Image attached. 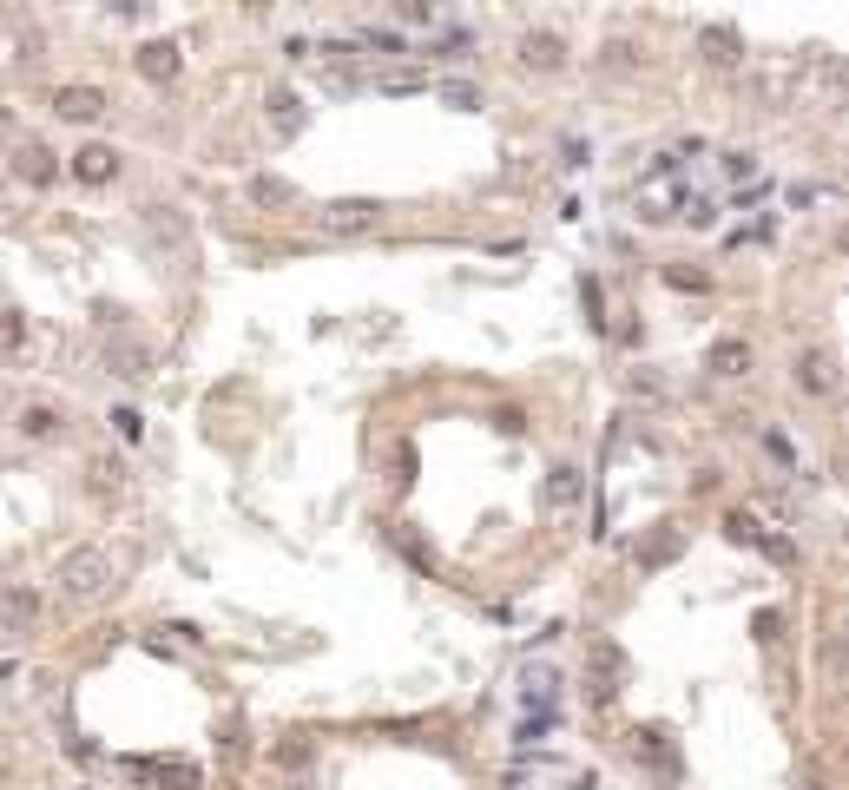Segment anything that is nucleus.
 <instances>
[{
	"label": "nucleus",
	"mask_w": 849,
	"mask_h": 790,
	"mask_svg": "<svg viewBox=\"0 0 849 790\" xmlns=\"http://www.w3.org/2000/svg\"><path fill=\"white\" fill-rule=\"evenodd\" d=\"M60 586H66V600H99L112 586V553L106 547H73L60 560Z\"/></svg>",
	"instance_id": "obj_1"
},
{
	"label": "nucleus",
	"mask_w": 849,
	"mask_h": 790,
	"mask_svg": "<svg viewBox=\"0 0 849 790\" xmlns=\"http://www.w3.org/2000/svg\"><path fill=\"white\" fill-rule=\"evenodd\" d=\"M66 172L79 178V185H112V178L126 172V158H119V145H99V139H86L73 152V165H66Z\"/></svg>",
	"instance_id": "obj_2"
},
{
	"label": "nucleus",
	"mask_w": 849,
	"mask_h": 790,
	"mask_svg": "<svg viewBox=\"0 0 849 790\" xmlns=\"http://www.w3.org/2000/svg\"><path fill=\"white\" fill-rule=\"evenodd\" d=\"M139 224H145V237H152V244H158L165 257H185V244H191V224L178 218L172 205H145V211H139Z\"/></svg>",
	"instance_id": "obj_3"
},
{
	"label": "nucleus",
	"mask_w": 849,
	"mask_h": 790,
	"mask_svg": "<svg viewBox=\"0 0 849 790\" xmlns=\"http://www.w3.org/2000/svg\"><path fill=\"white\" fill-rule=\"evenodd\" d=\"M705 369H711V376H724V382H738V376H751V369H757V349L744 343V336H718V343L705 349Z\"/></svg>",
	"instance_id": "obj_4"
},
{
	"label": "nucleus",
	"mask_w": 849,
	"mask_h": 790,
	"mask_svg": "<svg viewBox=\"0 0 849 790\" xmlns=\"http://www.w3.org/2000/svg\"><path fill=\"white\" fill-rule=\"evenodd\" d=\"M132 777H145V784H165V790H198L205 777H198V764L185 758H132Z\"/></svg>",
	"instance_id": "obj_5"
},
{
	"label": "nucleus",
	"mask_w": 849,
	"mask_h": 790,
	"mask_svg": "<svg viewBox=\"0 0 849 790\" xmlns=\"http://www.w3.org/2000/svg\"><path fill=\"white\" fill-rule=\"evenodd\" d=\"M520 66H527V73H560V66H566V40H560V33H547V27L520 33Z\"/></svg>",
	"instance_id": "obj_6"
},
{
	"label": "nucleus",
	"mask_w": 849,
	"mask_h": 790,
	"mask_svg": "<svg viewBox=\"0 0 849 790\" xmlns=\"http://www.w3.org/2000/svg\"><path fill=\"white\" fill-rule=\"evenodd\" d=\"M53 112L73 119V126H93V119H106V93H99V86H60V93H53Z\"/></svg>",
	"instance_id": "obj_7"
},
{
	"label": "nucleus",
	"mask_w": 849,
	"mask_h": 790,
	"mask_svg": "<svg viewBox=\"0 0 849 790\" xmlns=\"http://www.w3.org/2000/svg\"><path fill=\"white\" fill-rule=\"evenodd\" d=\"M382 198H343V205L323 211V231H369V224H382Z\"/></svg>",
	"instance_id": "obj_8"
},
{
	"label": "nucleus",
	"mask_w": 849,
	"mask_h": 790,
	"mask_svg": "<svg viewBox=\"0 0 849 790\" xmlns=\"http://www.w3.org/2000/svg\"><path fill=\"white\" fill-rule=\"evenodd\" d=\"M817 665H823V679H830L836 692H849V619H843V626H830V632H823Z\"/></svg>",
	"instance_id": "obj_9"
},
{
	"label": "nucleus",
	"mask_w": 849,
	"mask_h": 790,
	"mask_svg": "<svg viewBox=\"0 0 849 790\" xmlns=\"http://www.w3.org/2000/svg\"><path fill=\"white\" fill-rule=\"evenodd\" d=\"M244 198H251L257 211H297V185H290V178H270V172L244 178Z\"/></svg>",
	"instance_id": "obj_10"
},
{
	"label": "nucleus",
	"mask_w": 849,
	"mask_h": 790,
	"mask_svg": "<svg viewBox=\"0 0 849 790\" xmlns=\"http://www.w3.org/2000/svg\"><path fill=\"white\" fill-rule=\"evenodd\" d=\"M132 66H139L145 79H158V86H172L185 60H178V40H145V47L132 53Z\"/></svg>",
	"instance_id": "obj_11"
},
{
	"label": "nucleus",
	"mask_w": 849,
	"mask_h": 790,
	"mask_svg": "<svg viewBox=\"0 0 849 790\" xmlns=\"http://www.w3.org/2000/svg\"><path fill=\"white\" fill-rule=\"evenodd\" d=\"M395 553H402V560H409V567L422 573V580H448V567H441V553L428 547L422 534H409V527H395Z\"/></svg>",
	"instance_id": "obj_12"
},
{
	"label": "nucleus",
	"mask_w": 849,
	"mask_h": 790,
	"mask_svg": "<svg viewBox=\"0 0 849 790\" xmlns=\"http://www.w3.org/2000/svg\"><path fill=\"white\" fill-rule=\"evenodd\" d=\"M14 172L27 178V185H53V172H60V165H53V152L40 139H20L14 145Z\"/></svg>",
	"instance_id": "obj_13"
},
{
	"label": "nucleus",
	"mask_w": 849,
	"mask_h": 790,
	"mask_svg": "<svg viewBox=\"0 0 849 790\" xmlns=\"http://www.w3.org/2000/svg\"><path fill=\"white\" fill-rule=\"evenodd\" d=\"M145 369H152V356H145L139 343H126V336H112V343H106V376H119V382H139Z\"/></svg>",
	"instance_id": "obj_14"
},
{
	"label": "nucleus",
	"mask_w": 849,
	"mask_h": 790,
	"mask_svg": "<svg viewBox=\"0 0 849 790\" xmlns=\"http://www.w3.org/2000/svg\"><path fill=\"white\" fill-rule=\"evenodd\" d=\"M797 389L803 395H830L836 389V363L823 356V349H803L797 356Z\"/></svg>",
	"instance_id": "obj_15"
},
{
	"label": "nucleus",
	"mask_w": 849,
	"mask_h": 790,
	"mask_svg": "<svg viewBox=\"0 0 849 790\" xmlns=\"http://www.w3.org/2000/svg\"><path fill=\"white\" fill-rule=\"evenodd\" d=\"M264 112H270V132L277 139H290V132L303 126V99L290 93V86H270V99H264Z\"/></svg>",
	"instance_id": "obj_16"
},
{
	"label": "nucleus",
	"mask_w": 849,
	"mask_h": 790,
	"mask_svg": "<svg viewBox=\"0 0 849 790\" xmlns=\"http://www.w3.org/2000/svg\"><path fill=\"white\" fill-rule=\"evenodd\" d=\"M33 619H40V593H27V586H7V639H27Z\"/></svg>",
	"instance_id": "obj_17"
},
{
	"label": "nucleus",
	"mask_w": 849,
	"mask_h": 790,
	"mask_svg": "<svg viewBox=\"0 0 849 790\" xmlns=\"http://www.w3.org/2000/svg\"><path fill=\"white\" fill-rule=\"evenodd\" d=\"M698 47H705V60H711V66H738V60H744L738 27H705V33H698Z\"/></svg>",
	"instance_id": "obj_18"
},
{
	"label": "nucleus",
	"mask_w": 849,
	"mask_h": 790,
	"mask_svg": "<svg viewBox=\"0 0 849 790\" xmlns=\"http://www.w3.org/2000/svg\"><path fill=\"white\" fill-rule=\"evenodd\" d=\"M586 494V474L573 468V461H560V468L547 474V507H573Z\"/></svg>",
	"instance_id": "obj_19"
},
{
	"label": "nucleus",
	"mask_w": 849,
	"mask_h": 790,
	"mask_svg": "<svg viewBox=\"0 0 849 790\" xmlns=\"http://www.w3.org/2000/svg\"><path fill=\"white\" fill-rule=\"evenodd\" d=\"M678 547H685V534H678V527H672V534H652V540H645V553H639V567H645V573L665 567V560H678Z\"/></svg>",
	"instance_id": "obj_20"
},
{
	"label": "nucleus",
	"mask_w": 849,
	"mask_h": 790,
	"mask_svg": "<svg viewBox=\"0 0 849 790\" xmlns=\"http://www.w3.org/2000/svg\"><path fill=\"white\" fill-rule=\"evenodd\" d=\"M20 428H27L33 442H47V435H60V415H53L47 402H27V409H20Z\"/></svg>",
	"instance_id": "obj_21"
},
{
	"label": "nucleus",
	"mask_w": 849,
	"mask_h": 790,
	"mask_svg": "<svg viewBox=\"0 0 849 790\" xmlns=\"http://www.w3.org/2000/svg\"><path fill=\"white\" fill-rule=\"evenodd\" d=\"M632 738H639V751H645L652 764H672V731H665V725H639Z\"/></svg>",
	"instance_id": "obj_22"
},
{
	"label": "nucleus",
	"mask_w": 849,
	"mask_h": 790,
	"mask_svg": "<svg viewBox=\"0 0 849 790\" xmlns=\"http://www.w3.org/2000/svg\"><path fill=\"white\" fill-rule=\"evenodd\" d=\"M468 47H474V33H468V27H455V33H441V40H435L428 53H435V60H455V53H468Z\"/></svg>",
	"instance_id": "obj_23"
},
{
	"label": "nucleus",
	"mask_w": 849,
	"mask_h": 790,
	"mask_svg": "<svg viewBox=\"0 0 849 790\" xmlns=\"http://www.w3.org/2000/svg\"><path fill=\"white\" fill-rule=\"evenodd\" d=\"M112 435H119V442H139V435H145V415H139V409H112Z\"/></svg>",
	"instance_id": "obj_24"
},
{
	"label": "nucleus",
	"mask_w": 849,
	"mask_h": 790,
	"mask_svg": "<svg viewBox=\"0 0 849 790\" xmlns=\"http://www.w3.org/2000/svg\"><path fill=\"white\" fill-rule=\"evenodd\" d=\"M441 99H448L455 112H474V106H481V93H474L468 79H448V86H441Z\"/></svg>",
	"instance_id": "obj_25"
},
{
	"label": "nucleus",
	"mask_w": 849,
	"mask_h": 790,
	"mask_svg": "<svg viewBox=\"0 0 849 790\" xmlns=\"http://www.w3.org/2000/svg\"><path fill=\"white\" fill-rule=\"evenodd\" d=\"M724 534L738 540V547H764V534H757V521H751V514H731V521H724Z\"/></svg>",
	"instance_id": "obj_26"
},
{
	"label": "nucleus",
	"mask_w": 849,
	"mask_h": 790,
	"mask_svg": "<svg viewBox=\"0 0 849 790\" xmlns=\"http://www.w3.org/2000/svg\"><path fill=\"white\" fill-rule=\"evenodd\" d=\"M665 284H678V290H692V297H698V290H711V277H705V270H685V264H672V270H665Z\"/></svg>",
	"instance_id": "obj_27"
},
{
	"label": "nucleus",
	"mask_w": 849,
	"mask_h": 790,
	"mask_svg": "<svg viewBox=\"0 0 849 790\" xmlns=\"http://www.w3.org/2000/svg\"><path fill=\"white\" fill-rule=\"evenodd\" d=\"M606 66H639V47L632 40H606Z\"/></svg>",
	"instance_id": "obj_28"
},
{
	"label": "nucleus",
	"mask_w": 849,
	"mask_h": 790,
	"mask_svg": "<svg viewBox=\"0 0 849 790\" xmlns=\"http://www.w3.org/2000/svg\"><path fill=\"white\" fill-rule=\"evenodd\" d=\"M626 389H632V395H665V382L652 376V369H632V376H626Z\"/></svg>",
	"instance_id": "obj_29"
},
{
	"label": "nucleus",
	"mask_w": 849,
	"mask_h": 790,
	"mask_svg": "<svg viewBox=\"0 0 849 790\" xmlns=\"http://www.w3.org/2000/svg\"><path fill=\"white\" fill-rule=\"evenodd\" d=\"M494 428H501V435H520V428H527V409H514V402L494 409Z\"/></svg>",
	"instance_id": "obj_30"
},
{
	"label": "nucleus",
	"mask_w": 849,
	"mask_h": 790,
	"mask_svg": "<svg viewBox=\"0 0 849 790\" xmlns=\"http://www.w3.org/2000/svg\"><path fill=\"white\" fill-rule=\"evenodd\" d=\"M757 639L777 646V639H784V613H757Z\"/></svg>",
	"instance_id": "obj_31"
},
{
	"label": "nucleus",
	"mask_w": 849,
	"mask_h": 790,
	"mask_svg": "<svg viewBox=\"0 0 849 790\" xmlns=\"http://www.w3.org/2000/svg\"><path fill=\"white\" fill-rule=\"evenodd\" d=\"M724 172H731V178H751V172H757V152H724Z\"/></svg>",
	"instance_id": "obj_32"
},
{
	"label": "nucleus",
	"mask_w": 849,
	"mask_h": 790,
	"mask_svg": "<svg viewBox=\"0 0 849 790\" xmlns=\"http://www.w3.org/2000/svg\"><path fill=\"white\" fill-rule=\"evenodd\" d=\"M764 448H771V455H777V461H784V468H797V448H790V442H784V435H777V428H764Z\"/></svg>",
	"instance_id": "obj_33"
},
{
	"label": "nucleus",
	"mask_w": 849,
	"mask_h": 790,
	"mask_svg": "<svg viewBox=\"0 0 849 790\" xmlns=\"http://www.w3.org/2000/svg\"><path fill=\"white\" fill-rule=\"evenodd\" d=\"M764 553H771V560H784V567H790V560H797V547H790L784 534H764Z\"/></svg>",
	"instance_id": "obj_34"
},
{
	"label": "nucleus",
	"mask_w": 849,
	"mask_h": 790,
	"mask_svg": "<svg viewBox=\"0 0 849 790\" xmlns=\"http://www.w3.org/2000/svg\"><path fill=\"white\" fill-rule=\"evenodd\" d=\"M382 93H422V73H395V79H382Z\"/></svg>",
	"instance_id": "obj_35"
},
{
	"label": "nucleus",
	"mask_w": 849,
	"mask_h": 790,
	"mask_svg": "<svg viewBox=\"0 0 849 790\" xmlns=\"http://www.w3.org/2000/svg\"><path fill=\"white\" fill-rule=\"evenodd\" d=\"M395 20H409V27H428L435 14H428V7H402V0H395Z\"/></svg>",
	"instance_id": "obj_36"
},
{
	"label": "nucleus",
	"mask_w": 849,
	"mask_h": 790,
	"mask_svg": "<svg viewBox=\"0 0 849 790\" xmlns=\"http://www.w3.org/2000/svg\"><path fill=\"white\" fill-rule=\"evenodd\" d=\"M836 251H849V224H843V231H836Z\"/></svg>",
	"instance_id": "obj_37"
},
{
	"label": "nucleus",
	"mask_w": 849,
	"mask_h": 790,
	"mask_svg": "<svg viewBox=\"0 0 849 790\" xmlns=\"http://www.w3.org/2000/svg\"><path fill=\"white\" fill-rule=\"evenodd\" d=\"M810 790H823V784H810Z\"/></svg>",
	"instance_id": "obj_38"
}]
</instances>
